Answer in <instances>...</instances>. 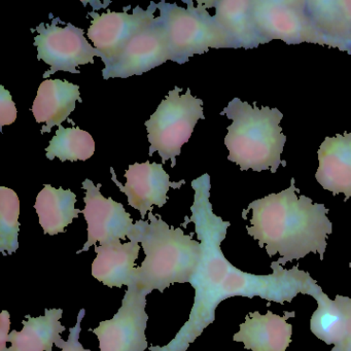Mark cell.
<instances>
[{
    "instance_id": "cell-1",
    "label": "cell",
    "mask_w": 351,
    "mask_h": 351,
    "mask_svg": "<svg viewBox=\"0 0 351 351\" xmlns=\"http://www.w3.org/2000/svg\"><path fill=\"white\" fill-rule=\"evenodd\" d=\"M195 198L191 207L195 231L201 244L198 266L190 285L195 289L194 305L188 322L176 338L165 346L149 347L151 351H186L203 330L215 320L217 306L233 297L261 299L278 304L291 303L299 293L313 297L322 287L298 266L283 268L271 263L272 273L256 275L236 268L227 260L221 248L231 223L215 215L209 202L210 180L208 174L193 180Z\"/></svg>"
},
{
    "instance_id": "cell-2",
    "label": "cell",
    "mask_w": 351,
    "mask_h": 351,
    "mask_svg": "<svg viewBox=\"0 0 351 351\" xmlns=\"http://www.w3.org/2000/svg\"><path fill=\"white\" fill-rule=\"evenodd\" d=\"M291 178V186L278 194H270L254 201L243 210H252L247 233L258 240L261 248H266L270 258L279 254L277 263L285 266L293 260L300 261L309 254H318L324 260L326 239L332 226L324 204H313L311 199L301 195Z\"/></svg>"
},
{
    "instance_id": "cell-3",
    "label": "cell",
    "mask_w": 351,
    "mask_h": 351,
    "mask_svg": "<svg viewBox=\"0 0 351 351\" xmlns=\"http://www.w3.org/2000/svg\"><path fill=\"white\" fill-rule=\"evenodd\" d=\"M131 241L141 243L145 254L136 268V285L151 293L174 283L191 282L201 256L200 242L180 228L169 227L160 217L149 213V221L135 223Z\"/></svg>"
},
{
    "instance_id": "cell-4",
    "label": "cell",
    "mask_w": 351,
    "mask_h": 351,
    "mask_svg": "<svg viewBox=\"0 0 351 351\" xmlns=\"http://www.w3.org/2000/svg\"><path fill=\"white\" fill-rule=\"evenodd\" d=\"M233 121L228 127L225 145L229 149V161L239 165L240 169L261 172L270 169L275 173L281 161L287 136L282 133L280 121L282 112L268 106L256 108L234 98L221 112Z\"/></svg>"
},
{
    "instance_id": "cell-5",
    "label": "cell",
    "mask_w": 351,
    "mask_h": 351,
    "mask_svg": "<svg viewBox=\"0 0 351 351\" xmlns=\"http://www.w3.org/2000/svg\"><path fill=\"white\" fill-rule=\"evenodd\" d=\"M184 3L188 8L164 1L157 5L172 61L184 64L194 55L208 52L209 49L233 48L229 36L209 15L203 1H198L197 7L193 1Z\"/></svg>"
},
{
    "instance_id": "cell-6",
    "label": "cell",
    "mask_w": 351,
    "mask_h": 351,
    "mask_svg": "<svg viewBox=\"0 0 351 351\" xmlns=\"http://www.w3.org/2000/svg\"><path fill=\"white\" fill-rule=\"evenodd\" d=\"M180 91L178 87L170 91L145 122L151 143L149 156L158 152L163 163L171 160L172 167L176 165L182 145L190 141L197 122L205 119L202 100L192 96L190 89L184 95Z\"/></svg>"
},
{
    "instance_id": "cell-7",
    "label": "cell",
    "mask_w": 351,
    "mask_h": 351,
    "mask_svg": "<svg viewBox=\"0 0 351 351\" xmlns=\"http://www.w3.org/2000/svg\"><path fill=\"white\" fill-rule=\"evenodd\" d=\"M256 32L262 44L280 40L287 45H324L307 11V1H252Z\"/></svg>"
},
{
    "instance_id": "cell-8",
    "label": "cell",
    "mask_w": 351,
    "mask_h": 351,
    "mask_svg": "<svg viewBox=\"0 0 351 351\" xmlns=\"http://www.w3.org/2000/svg\"><path fill=\"white\" fill-rule=\"evenodd\" d=\"M147 291L136 283L129 285L119 311L91 330L99 340L100 351H145L149 347L145 337L149 315L145 312Z\"/></svg>"
},
{
    "instance_id": "cell-9",
    "label": "cell",
    "mask_w": 351,
    "mask_h": 351,
    "mask_svg": "<svg viewBox=\"0 0 351 351\" xmlns=\"http://www.w3.org/2000/svg\"><path fill=\"white\" fill-rule=\"evenodd\" d=\"M57 22L59 19L53 20L51 25L42 23L36 27L38 36L34 38V46L38 48V59L51 67L45 73L44 79L57 71L81 73L77 67L93 64L94 57L102 59V55L86 40L82 28L71 23L59 27Z\"/></svg>"
},
{
    "instance_id": "cell-10",
    "label": "cell",
    "mask_w": 351,
    "mask_h": 351,
    "mask_svg": "<svg viewBox=\"0 0 351 351\" xmlns=\"http://www.w3.org/2000/svg\"><path fill=\"white\" fill-rule=\"evenodd\" d=\"M157 5L152 3L149 10L136 7L132 14L90 13L92 23L88 29V38L95 46L96 50L102 55L106 67H110L122 54L125 47L141 30L153 23L156 19Z\"/></svg>"
},
{
    "instance_id": "cell-11",
    "label": "cell",
    "mask_w": 351,
    "mask_h": 351,
    "mask_svg": "<svg viewBox=\"0 0 351 351\" xmlns=\"http://www.w3.org/2000/svg\"><path fill=\"white\" fill-rule=\"evenodd\" d=\"M83 188L86 190L84 198L86 206L83 215L88 223V239L77 254L87 252L97 242L100 245H104L117 239H130L135 223L123 204L102 196L100 193L101 184L95 186L88 178L83 182Z\"/></svg>"
},
{
    "instance_id": "cell-12",
    "label": "cell",
    "mask_w": 351,
    "mask_h": 351,
    "mask_svg": "<svg viewBox=\"0 0 351 351\" xmlns=\"http://www.w3.org/2000/svg\"><path fill=\"white\" fill-rule=\"evenodd\" d=\"M168 60H171V53L167 36L160 17H157L128 43L119 58L102 71V75L106 80L127 79L143 75Z\"/></svg>"
},
{
    "instance_id": "cell-13",
    "label": "cell",
    "mask_w": 351,
    "mask_h": 351,
    "mask_svg": "<svg viewBox=\"0 0 351 351\" xmlns=\"http://www.w3.org/2000/svg\"><path fill=\"white\" fill-rule=\"evenodd\" d=\"M112 182L119 186L121 192L128 198V203L133 208L141 213V219H145L153 206L163 207L167 202V193L170 188L180 189L184 180L178 182H170L169 174L164 170L163 165L158 163H135L129 166L125 172L126 184L123 186L117 180L114 168H110Z\"/></svg>"
},
{
    "instance_id": "cell-14",
    "label": "cell",
    "mask_w": 351,
    "mask_h": 351,
    "mask_svg": "<svg viewBox=\"0 0 351 351\" xmlns=\"http://www.w3.org/2000/svg\"><path fill=\"white\" fill-rule=\"evenodd\" d=\"M295 312L279 316L268 310L265 315L258 311L247 314L234 335L235 342H242L244 349L252 351H285L291 342L293 326L287 320L295 317Z\"/></svg>"
},
{
    "instance_id": "cell-15",
    "label": "cell",
    "mask_w": 351,
    "mask_h": 351,
    "mask_svg": "<svg viewBox=\"0 0 351 351\" xmlns=\"http://www.w3.org/2000/svg\"><path fill=\"white\" fill-rule=\"evenodd\" d=\"M315 178L334 196L343 193L344 201L351 198V133L326 137L318 149Z\"/></svg>"
},
{
    "instance_id": "cell-16",
    "label": "cell",
    "mask_w": 351,
    "mask_h": 351,
    "mask_svg": "<svg viewBox=\"0 0 351 351\" xmlns=\"http://www.w3.org/2000/svg\"><path fill=\"white\" fill-rule=\"evenodd\" d=\"M141 246L137 242L122 243L117 239L95 246L97 254L92 264V276L108 287H122L136 282L135 262Z\"/></svg>"
},
{
    "instance_id": "cell-17",
    "label": "cell",
    "mask_w": 351,
    "mask_h": 351,
    "mask_svg": "<svg viewBox=\"0 0 351 351\" xmlns=\"http://www.w3.org/2000/svg\"><path fill=\"white\" fill-rule=\"evenodd\" d=\"M77 101L82 102L79 86L61 80L43 82L32 108L36 122L45 124L42 134L66 121L75 110Z\"/></svg>"
},
{
    "instance_id": "cell-18",
    "label": "cell",
    "mask_w": 351,
    "mask_h": 351,
    "mask_svg": "<svg viewBox=\"0 0 351 351\" xmlns=\"http://www.w3.org/2000/svg\"><path fill=\"white\" fill-rule=\"evenodd\" d=\"M63 309H45V315L32 317L26 315L21 332L12 330L9 341L12 343L8 351H52L53 344L62 348L65 341L61 337L65 326L61 324Z\"/></svg>"
},
{
    "instance_id": "cell-19",
    "label": "cell",
    "mask_w": 351,
    "mask_h": 351,
    "mask_svg": "<svg viewBox=\"0 0 351 351\" xmlns=\"http://www.w3.org/2000/svg\"><path fill=\"white\" fill-rule=\"evenodd\" d=\"M203 3L206 8H215V21L229 36L233 48L248 50L262 44L254 23L252 1L227 0Z\"/></svg>"
},
{
    "instance_id": "cell-20",
    "label": "cell",
    "mask_w": 351,
    "mask_h": 351,
    "mask_svg": "<svg viewBox=\"0 0 351 351\" xmlns=\"http://www.w3.org/2000/svg\"><path fill=\"white\" fill-rule=\"evenodd\" d=\"M307 11L324 45L351 52V1H307Z\"/></svg>"
},
{
    "instance_id": "cell-21",
    "label": "cell",
    "mask_w": 351,
    "mask_h": 351,
    "mask_svg": "<svg viewBox=\"0 0 351 351\" xmlns=\"http://www.w3.org/2000/svg\"><path fill=\"white\" fill-rule=\"evenodd\" d=\"M77 195L71 190L55 189L46 184L36 197V208L45 234L64 233L65 228L79 217L83 210L75 208Z\"/></svg>"
},
{
    "instance_id": "cell-22",
    "label": "cell",
    "mask_w": 351,
    "mask_h": 351,
    "mask_svg": "<svg viewBox=\"0 0 351 351\" xmlns=\"http://www.w3.org/2000/svg\"><path fill=\"white\" fill-rule=\"evenodd\" d=\"M312 298L317 302V309L310 319V330L326 344L336 346L344 338L346 316L337 302L332 301L322 289Z\"/></svg>"
},
{
    "instance_id": "cell-23",
    "label": "cell",
    "mask_w": 351,
    "mask_h": 351,
    "mask_svg": "<svg viewBox=\"0 0 351 351\" xmlns=\"http://www.w3.org/2000/svg\"><path fill=\"white\" fill-rule=\"evenodd\" d=\"M94 152L95 141L90 133L79 127L64 128L60 125L47 147V158H58L61 162L86 161L94 155Z\"/></svg>"
},
{
    "instance_id": "cell-24",
    "label": "cell",
    "mask_w": 351,
    "mask_h": 351,
    "mask_svg": "<svg viewBox=\"0 0 351 351\" xmlns=\"http://www.w3.org/2000/svg\"><path fill=\"white\" fill-rule=\"evenodd\" d=\"M20 200L12 189L0 186V252L15 254L19 248Z\"/></svg>"
},
{
    "instance_id": "cell-25",
    "label": "cell",
    "mask_w": 351,
    "mask_h": 351,
    "mask_svg": "<svg viewBox=\"0 0 351 351\" xmlns=\"http://www.w3.org/2000/svg\"><path fill=\"white\" fill-rule=\"evenodd\" d=\"M335 301L340 306L346 316V330L343 340L330 351H351V299L337 295Z\"/></svg>"
},
{
    "instance_id": "cell-26",
    "label": "cell",
    "mask_w": 351,
    "mask_h": 351,
    "mask_svg": "<svg viewBox=\"0 0 351 351\" xmlns=\"http://www.w3.org/2000/svg\"><path fill=\"white\" fill-rule=\"evenodd\" d=\"M17 108L12 99L11 94L0 87V126L3 128L5 125H12L17 119Z\"/></svg>"
},
{
    "instance_id": "cell-27",
    "label": "cell",
    "mask_w": 351,
    "mask_h": 351,
    "mask_svg": "<svg viewBox=\"0 0 351 351\" xmlns=\"http://www.w3.org/2000/svg\"><path fill=\"white\" fill-rule=\"evenodd\" d=\"M86 309L80 310L77 314V322L75 326L69 328V340L65 341L61 351H92L90 349L84 348L83 345L80 342V334L82 330V320L85 317Z\"/></svg>"
},
{
    "instance_id": "cell-28",
    "label": "cell",
    "mask_w": 351,
    "mask_h": 351,
    "mask_svg": "<svg viewBox=\"0 0 351 351\" xmlns=\"http://www.w3.org/2000/svg\"><path fill=\"white\" fill-rule=\"evenodd\" d=\"M11 326V315L7 310L0 314V351H8L7 342H9V330Z\"/></svg>"
},
{
    "instance_id": "cell-29",
    "label": "cell",
    "mask_w": 351,
    "mask_h": 351,
    "mask_svg": "<svg viewBox=\"0 0 351 351\" xmlns=\"http://www.w3.org/2000/svg\"><path fill=\"white\" fill-rule=\"evenodd\" d=\"M349 267H350V268H351V263H350V264H349Z\"/></svg>"
}]
</instances>
